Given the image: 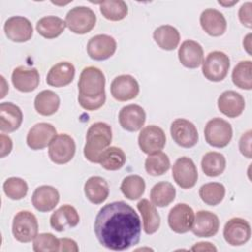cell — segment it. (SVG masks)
<instances>
[{
	"mask_svg": "<svg viewBox=\"0 0 252 252\" xmlns=\"http://www.w3.org/2000/svg\"><path fill=\"white\" fill-rule=\"evenodd\" d=\"M140 92L137 80L131 75H120L113 79L110 85V93L118 101H127L135 98Z\"/></svg>",
	"mask_w": 252,
	"mask_h": 252,
	"instance_id": "2e32d148",
	"label": "cell"
},
{
	"mask_svg": "<svg viewBox=\"0 0 252 252\" xmlns=\"http://www.w3.org/2000/svg\"><path fill=\"white\" fill-rule=\"evenodd\" d=\"M251 236V227L247 220L241 218L230 219L223 227V237L232 246L245 244Z\"/></svg>",
	"mask_w": 252,
	"mask_h": 252,
	"instance_id": "4fadbf2b",
	"label": "cell"
},
{
	"mask_svg": "<svg viewBox=\"0 0 252 252\" xmlns=\"http://www.w3.org/2000/svg\"><path fill=\"white\" fill-rule=\"evenodd\" d=\"M112 140L111 127L104 122H95L90 126L86 135L84 147L85 158L94 163H98L100 155L109 147Z\"/></svg>",
	"mask_w": 252,
	"mask_h": 252,
	"instance_id": "7a4b0ae2",
	"label": "cell"
},
{
	"mask_svg": "<svg viewBox=\"0 0 252 252\" xmlns=\"http://www.w3.org/2000/svg\"><path fill=\"white\" fill-rule=\"evenodd\" d=\"M166 143L164 131L157 125L144 127L138 137V144L141 151L147 155L160 152Z\"/></svg>",
	"mask_w": 252,
	"mask_h": 252,
	"instance_id": "8fae6325",
	"label": "cell"
},
{
	"mask_svg": "<svg viewBox=\"0 0 252 252\" xmlns=\"http://www.w3.org/2000/svg\"><path fill=\"white\" fill-rule=\"evenodd\" d=\"M76 144L74 139L68 134H58L49 144L48 156L56 164L69 162L75 155Z\"/></svg>",
	"mask_w": 252,
	"mask_h": 252,
	"instance_id": "ba28073f",
	"label": "cell"
},
{
	"mask_svg": "<svg viewBox=\"0 0 252 252\" xmlns=\"http://www.w3.org/2000/svg\"><path fill=\"white\" fill-rule=\"evenodd\" d=\"M219 110L229 118L239 116L245 107L244 97L237 92L225 91L218 98Z\"/></svg>",
	"mask_w": 252,
	"mask_h": 252,
	"instance_id": "603a6c76",
	"label": "cell"
},
{
	"mask_svg": "<svg viewBox=\"0 0 252 252\" xmlns=\"http://www.w3.org/2000/svg\"><path fill=\"white\" fill-rule=\"evenodd\" d=\"M126 161V156L122 149L118 147H108L100 155L98 163L106 170H118Z\"/></svg>",
	"mask_w": 252,
	"mask_h": 252,
	"instance_id": "e575fe53",
	"label": "cell"
},
{
	"mask_svg": "<svg viewBox=\"0 0 252 252\" xmlns=\"http://www.w3.org/2000/svg\"><path fill=\"white\" fill-rule=\"evenodd\" d=\"M4 32L8 39L14 42H26L32 38L33 29L29 19L14 16L5 22Z\"/></svg>",
	"mask_w": 252,
	"mask_h": 252,
	"instance_id": "9a60e30c",
	"label": "cell"
},
{
	"mask_svg": "<svg viewBox=\"0 0 252 252\" xmlns=\"http://www.w3.org/2000/svg\"><path fill=\"white\" fill-rule=\"evenodd\" d=\"M99 10L102 16L113 22L123 20L128 14L127 4L122 0H109L99 3Z\"/></svg>",
	"mask_w": 252,
	"mask_h": 252,
	"instance_id": "ab89813d",
	"label": "cell"
},
{
	"mask_svg": "<svg viewBox=\"0 0 252 252\" xmlns=\"http://www.w3.org/2000/svg\"><path fill=\"white\" fill-rule=\"evenodd\" d=\"M23 122L21 108L13 102H2L0 104V130L11 133L18 130Z\"/></svg>",
	"mask_w": 252,
	"mask_h": 252,
	"instance_id": "484cf974",
	"label": "cell"
},
{
	"mask_svg": "<svg viewBox=\"0 0 252 252\" xmlns=\"http://www.w3.org/2000/svg\"><path fill=\"white\" fill-rule=\"evenodd\" d=\"M84 192L91 203L99 205L108 198L109 186L107 181L101 176H91L85 182Z\"/></svg>",
	"mask_w": 252,
	"mask_h": 252,
	"instance_id": "83f0119b",
	"label": "cell"
},
{
	"mask_svg": "<svg viewBox=\"0 0 252 252\" xmlns=\"http://www.w3.org/2000/svg\"><path fill=\"white\" fill-rule=\"evenodd\" d=\"M251 10H252V3L246 2L240 7L238 11V18L240 23L248 29L252 28V17H251L252 11Z\"/></svg>",
	"mask_w": 252,
	"mask_h": 252,
	"instance_id": "f6af8a7d",
	"label": "cell"
},
{
	"mask_svg": "<svg viewBox=\"0 0 252 252\" xmlns=\"http://www.w3.org/2000/svg\"><path fill=\"white\" fill-rule=\"evenodd\" d=\"M65 23L68 29L74 33L85 34L94 28L96 16L91 8L78 6L72 8L67 13Z\"/></svg>",
	"mask_w": 252,
	"mask_h": 252,
	"instance_id": "5b68a950",
	"label": "cell"
},
{
	"mask_svg": "<svg viewBox=\"0 0 252 252\" xmlns=\"http://www.w3.org/2000/svg\"><path fill=\"white\" fill-rule=\"evenodd\" d=\"M172 177L182 189L194 187L198 180V170L194 161L188 157L177 158L172 166Z\"/></svg>",
	"mask_w": 252,
	"mask_h": 252,
	"instance_id": "9c48e42d",
	"label": "cell"
},
{
	"mask_svg": "<svg viewBox=\"0 0 252 252\" xmlns=\"http://www.w3.org/2000/svg\"><path fill=\"white\" fill-rule=\"evenodd\" d=\"M12 232L19 242H31L35 238L38 232L36 217L29 211H21L17 213L13 220Z\"/></svg>",
	"mask_w": 252,
	"mask_h": 252,
	"instance_id": "8992f818",
	"label": "cell"
},
{
	"mask_svg": "<svg viewBox=\"0 0 252 252\" xmlns=\"http://www.w3.org/2000/svg\"><path fill=\"white\" fill-rule=\"evenodd\" d=\"M201 166L207 176L216 177L224 171L226 160L224 156L219 152H208L203 156Z\"/></svg>",
	"mask_w": 252,
	"mask_h": 252,
	"instance_id": "836d02e7",
	"label": "cell"
},
{
	"mask_svg": "<svg viewBox=\"0 0 252 252\" xmlns=\"http://www.w3.org/2000/svg\"><path fill=\"white\" fill-rule=\"evenodd\" d=\"M219 228L218 216L210 211L202 210L197 212L191 230L198 237H212L217 234Z\"/></svg>",
	"mask_w": 252,
	"mask_h": 252,
	"instance_id": "ac0fdd59",
	"label": "cell"
},
{
	"mask_svg": "<svg viewBox=\"0 0 252 252\" xmlns=\"http://www.w3.org/2000/svg\"><path fill=\"white\" fill-rule=\"evenodd\" d=\"M32 248L35 252L60 251V241L52 233H39L33 239Z\"/></svg>",
	"mask_w": 252,
	"mask_h": 252,
	"instance_id": "b9f144b4",
	"label": "cell"
},
{
	"mask_svg": "<svg viewBox=\"0 0 252 252\" xmlns=\"http://www.w3.org/2000/svg\"><path fill=\"white\" fill-rule=\"evenodd\" d=\"M105 99H106L105 94H103L97 98H86V97L78 95V101H79L80 105L84 109L90 110V111H94V110L100 108L104 104Z\"/></svg>",
	"mask_w": 252,
	"mask_h": 252,
	"instance_id": "7bdbcfd3",
	"label": "cell"
},
{
	"mask_svg": "<svg viewBox=\"0 0 252 252\" xmlns=\"http://www.w3.org/2000/svg\"><path fill=\"white\" fill-rule=\"evenodd\" d=\"M225 188L221 183L209 182L202 185L199 189L201 200L209 206L219 205L224 198Z\"/></svg>",
	"mask_w": 252,
	"mask_h": 252,
	"instance_id": "74e56055",
	"label": "cell"
},
{
	"mask_svg": "<svg viewBox=\"0 0 252 252\" xmlns=\"http://www.w3.org/2000/svg\"><path fill=\"white\" fill-rule=\"evenodd\" d=\"M75 77V67L72 63L64 61L53 65L47 73L46 83L55 88L69 85Z\"/></svg>",
	"mask_w": 252,
	"mask_h": 252,
	"instance_id": "4316f807",
	"label": "cell"
},
{
	"mask_svg": "<svg viewBox=\"0 0 252 252\" xmlns=\"http://www.w3.org/2000/svg\"><path fill=\"white\" fill-rule=\"evenodd\" d=\"M6 196L12 200H21L26 197L29 187L27 182L20 177H10L3 183Z\"/></svg>",
	"mask_w": 252,
	"mask_h": 252,
	"instance_id": "60d3db41",
	"label": "cell"
},
{
	"mask_svg": "<svg viewBox=\"0 0 252 252\" xmlns=\"http://www.w3.org/2000/svg\"><path fill=\"white\" fill-rule=\"evenodd\" d=\"M170 167V160L165 153L158 152L148 156L145 160V169L152 176L164 174Z\"/></svg>",
	"mask_w": 252,
	"mask_h": 252,
	"instance_id": "d590c367",
	"label": "cell"
},
{
	"mask_svg": "<svg viewBox=\"0 0 252 252\" xmlns=\"http://www.w3.org/2000/svg\"><path fill=\"white\" fill-rule=\"evenodd\" d=\"M170 134L173 141L182 148H192L199 140L196 126L184 118H177L171 123Z\"/></svg>",
	"mask_w": 252,
	"mask_h": 252,
	"instance_id": "30bf717a",
	"label": "cell"
},
{
	"mask_svg": "<svg viewBox=\"0 0 252 252\" xmlns=\"http://www.w3.org/2000/svg\"><path fill=\"white\" fill-rule=\"evenodd\" d=\"M146 183L145 180L136 174L126 176L120 185V190L122 194L129 200H137L145 192Z\"/></svg>",
	"mask_w": 252,
	"mask_h": 252,
	"instance_id": "f35d334b",
	"label": "cell"
},
{
	"mask_svg": "<svg viewBox=\"0 0 252 252\" xmlns=\"http://www.w3.org/2000/svg\"><path fill=\"white\" fill-rule=\"evenodd\" d=\"M202 29L211 36H220L226 31V20L222 13L216 9H206L200 16Z\"/></svg>",
	"mask_w": 252,
	"mask_h": 252,
	"instance_id": "7402d4cb",
	"label": "cell"
},
{
	"mask_svg": "<svg viewBox=\"0 0 252 252\" xmlns=\"http://www.w3.org/2000/svg\"><path fill=\"white\" fill-rule=\"evenodd\" d=\"M191 251H217V248L210 242H198L191 248Z\"/></svg>",
	"mask_w": 252,
	"mask_h": 252,
	"instance_id": "c3c4849f",
	"label": "cell"
},
{
	"mask_svg": "<svg viewBox=\"0 0 252 252\" xmlns=\"http://www.w3.org/2000/svg\"><path fill=\"white\" fill-rule=\"evenodd\" d=\"M80 221L77 210L71 205H63L50 217V226L56 231H63L67 227H75Z\"/></svg>",
	"mask_w": 252,
	"mask_h": 252,
	"instance_id": "d4e9b609",
	"label": "cell"
},
{
	"mask_svg": "<svg viewBox=\"0 0 252 252\" xmlns=\"http://www.w3.org/2000/svg\"><path fill=\"white\" fill-rule=\"evenodd\" d=\"M0 142H1L0 157L5 158L6 156H8L11 153V151L13 149V142H12L11 138L6 134H1L0 135Z\"/></svg>",
	"mask_w": 252,
	"mask_h": 252,
	"instance_id": "bcb514c9",
	"label": "cell"
},
{
	"mask_svg": "<svg viewBox=\"0 0 252 252\" xmlns=\"http://www.w3.org/2000/svg\"><path fill=\"white\" fill-rule=\"evenodd\" d=\"M66 27L65 21L61 18L56 16H46L37 21L35 28L41 36L47 39H52L59 36Z\"/></svg>",
	"mask_w": 252,
	"mask_h": 252,
	"instance_id": "d6a6232c",
	"label": "cell"
},
{
	"mask_svg": "<svg viewBox=\"0 0 252 252\" xmlns=\"http://www.w3.org/2000/svg\"><path fill=\"white\" fill-rule=\"evenodd\" d=\"M141 229L139 215L123 201L104 205L94 220V233L98 242L114 251H123L138 244Z\"/></svg>",
	"mask_w": 252,
	"mask_h": 252,
	"instance_id": "6da1fadb",
	"label": "cell"
},
{
	"mask_svg": "<svg viewBox=\"0 0 252 252\" xmlns=\"http://www.w3.org/2000/svg\"><path fill=\"white\" fill-rule=\"evenodd\" d=\"M60 105V98L57 94L50 90H44L38 93L34 98V108L42 116L54 114Z\"/></svg>",
	"mask_w": 252,
	"mask_h": 252,
	"instance_id": "4dcf8cb0",
	"label": "cell"
},
{
	"mask_svg": "<svg viewBox=\"0 0 252 252\" xmlns=\"http://www.w3.org/2000/svg\"><path fill=\"white\" fill-rule=\"evenodd\" d=\"M251 33H248L245 37H244V40H243V46L245 48V50L247 51L248 54H251V51H250V47H251Z\"/></svg>",
	"mask_w": 252,
	"mask_h": 252,
	"instance_id": "681fc988",
	"label": "cell"
},
{
	"mask_svg": "<svg viewBox=\"0 0 252 252\" xmlns=\"http://www.w3.org/2000/svg\"><path fill=\"white\" fill-rule=\"evenodd\" d=\"M12 83L18 91L31 93L39 85V74L35 68L19 66L12 73Z\"/></svg>",
	"mask_w": 252,
	"mask_h": 252,
	"instance_id": "ffe728a7",
	"label": "cell"
},
{
	"mask_svg": "<svg viewBox=\"0 0 252 252\" xmlns=\"http://www.w3.org/2000/svg\"><path fill=\"white\" fill-rule=\"evenodd\" d=\"M176 196L174 186L167 181H160L156 183L151 189L150 198L156 207H166L171 204Z\"/></svg>",
	"mask_w": 252,
	"mask_h": 252,
	"instance_id": "1f68e13d",
	"label": "cell"
},
{
	"mask_svg": "<svg viewBox=\"0 0 252 252\" xmlns=\"http://www.w3.org/2000/svg\"><path fill=\"white\" fill-rule=\"evenodd\" d=\"M116 41L108 34H96L93 36L87 44L89 56L96 61L106 60L116 51Z\"/></svg>",
	"mask_w": 252,
	"mask_h": 252,
	"instance_id": "5bb4252c",
	"label": "cell"
},
{
	"mask_svg": "<svg viewBox=\"0 0 252 252\" xmlns=\"http://www.w3.org/2000/svg\"><path fill=\"white\" fill-rule=\"evenodd\" d=\"M204 135L206 142L215 148L226 147L232 138V127L224 119L215 117L205 126Z\"/></svg>",
	"mask_w": 252,
	"mask_h": 252,
	"instance_id": "52a82bcc",
	"label": "cell"
},
{
	"mask_svg": "<svg viewBox=\"0 0 252 252\" xmlns=\"http://www.w3.org/2000/svg\"><path fill=\"white\" fill-rule=\"evenodd\" d=\"M238 1H232V2H223V1H219L218 3L221 6H224V7H230V6H233L234 4H236Z\"/></svg>",
	"mask_w": 252,
	"mask_h": 252,
	"instance_id": "f907efd6",
	"label": "cell"
},
{
	"mask_svg": "<svg viewBox=\"0 0 252 252\" xmlns=\"http://www.w3.org/2000/svg\"><path fill=\"white\" fill-rule=\"evenodd\" d=\"M195 219L193 209L184 203L175 205L168 214L167 221L172 231L176 233H186L191 230Z\"/></svg>",
	"mask_w": 252,
	"mask_h": 252,
	"instance_id": "7c38bea8",
	"label": "cell"
},
{
	"mask_svg": "<svg viewBox=\"0 0 252 252\" xmlns=\"http://www.w3.org/2000/svg\"><path fill=\"white\" fill-rule=\"evenodd\" d=\"M120 126L129 132H136L142 128L146 121V112L138 104L123 106L118 115Z\"/></svg>",
	"mask_w": 252,
	"mask_h": 252,
	"instance_id": "d6986e66",
	"label": "cell"
},
{
	"mask_svg": "<svg viewBox=\"0 0 252 252\" xmlns=\"http://www.w3.org/2000/svg\"><path fill=\"white\" fill-rule=\"evenodd\" d=\"M229 57L222 51L210 52L202 63V73L211 82L222 81L229 70Z\"/></svg>",
	"mask_w": 252,
	"mask_h": 252,
	"instance_id": "277c9868",
	"label": "cell"
},
{
	"mask_svg": "<svg viewBox=\"0 0 252 252\" xmlns=\"http://www.w3.org/2000/svg\"><path fill=\"white\" fill-rule=\"evenodd\" d=\"M252 62L243 60L238 62L233 68L231 79L233 84L242 90L252 89Z\"/></svg>",
	"mask_w": 252,
	"mask_h": 252,
	"instance_id": "8d00e7d4",
	"label": "cell"
},
{
	"mask_svg": "<svg viewBox=\"0 0 252 252\" xmlns=\"http://www.w3.org/2000/svg\"><path fill=\"white\" fill-rule=\"evenodd\" d=\"M59 192L50 185H42L37 187L32 196V203L33 207L42 213L52 211L59 202Z\"/></svg>",
	"mask_w": 252,
	"mask_h": 252,
	"instance_id": "cb8c5ba5",
	"label": "cell"
},
{
	"mask_svg": "<svg viewBox=\"0 0 252 252\" xmlns=\"http://www.w3.org/2000/svg\"><path fill=\"white\" fill-rule=\"evenodd\" d=\"M105 77L102 71L94 66H89L83 69L78 89L80 96L86 98H97L105 94Z\"/></svg>",
	"mask_w": 252,
	"mask_h": 252,
	"instance_id": "3957f363",
	"label": "cell"
},
{
	"mask_svg": "<svg viewBox=\"0 0 252 252\" xmlns=\"http://www.w3.org/2000/svg\"><path fill=\"white\" fill-rule=\"evenodd\" d=\"M137 209L141 213L143 219L144 231L147 234L155 233L160 225V217L156 206L147 199H142L137 204Z\"/></svg>",
	"mask_w": 252,
	"mask_h": 252,
	"instance_id": "f1b7e54d",
	"label": "cell"
},
{
	"mask_svg": "<svg viewBox=\"0 0 252 252\" xmlns=\"http://www.w3.org/2000/svg\"><path fill=\"white\" fill-rule=\"evenodd\" d=\"M251 141H252V131L248 130L242 134L239 139V151L240 153L247 158H252V150H251Z\"/></svg>",
	"mask_w": 252,
	"mask_h": 252,
	"instance_id": "ee69618b",
	"label": "cell"
},
{
	"mask_svg": "<svg viewBox=\"0 0 252 252\" xmlns=\"http://www.w3.org/2000/svg\"><path fill=\"white\" fill-rule=\"evenodd\" d=\"M178 59L186 68H198L204 60V50L202 45L192 39L183 41L178 49Z\"/></svg>",
	"mask_w": 252,
	"mask_h": 252,
	"instance_id": "44dd1931",
	"label": "cell"
},
{
	"mask_svg": "<svg viewBox=\"0 0 252 252\" xmlns=\"http://www.w3.org/2000/svg\"><path fill=\"white\" fill-rule=\"evenodd\" d=\"M56 135V129L52 124L40 122L30 129L27 135V144L32 150H42L49 146Z\"/></svg>",
	"mask_w": 252,
	"mask_h": 252,
	"instance_id": "e0dca14e",
	"label": "cell"
},
{
	"mask_svg": "<svg viewBox=\"0 0 252 252\" xmlns=\"http://www.w3.org/2000/svg\"><path fill=\"white\" fill-rule=\"evenodd\" d=\"M60 251L63 252H78L79 246L77 242L71 238H60Z\"/></svg>",
	"mask_w": 252,
	"mask_h": 252,
	"instance_id": "7dc6e473",
	"label": "cell"
},
{
	"mask_svg": "<svg viewBox=\"0 0 252 252\" xmlns=\"http://www.w3.org/2000/svg\"><path fill=\"white\" fill-rule=\"evenodd\" d=\"M156 43L163 50H174L180 41V34L176 28L170 25H162L157 28L153 33Z\"/></svg>",
	"mask_w": 252,
	"mask_h": 252,
	"instance_id": "f546056e",
	"label": "cell"
}]
</instances>
